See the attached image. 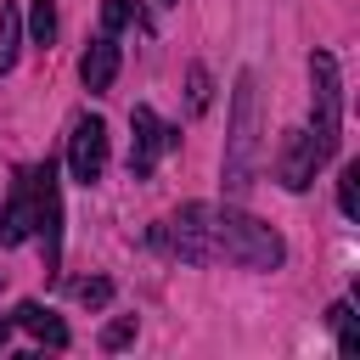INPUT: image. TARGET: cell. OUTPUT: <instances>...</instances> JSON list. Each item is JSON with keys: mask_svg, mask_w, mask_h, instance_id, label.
Segmentation results:
<instances>
[{"mask_svg": "<svg viewBox=\"0 0 360 360\" xmlns=\"http://www.w3.org/2000/svg\"><path fill=\"white\" fill-rule=\"evenodd\" d=\"M259 152H264L259 79H253V68H242L236 73V96H231V135H225V191L231 197H248L253 169H259Z\"/></svg>", "mask_w": 360, "mask_h": 360, "instance_id": "6da1fadb", "label": "cell"}, {"mask_svg": "<svg viewBox=\"0 0 360 360\" xmlns=\"http://www.w3.org/2000/svg\"><path fill=\"white\" fill-rule=\"evenodd\" d=\"M214 259H231L242 270H276L287 259V242L242 208H214Z\"/></svg>", "mask_w": 360, "mask_h": 360, "instance_id": "7a4b0ae2", "label": "cell"}, {"mask_svg": "<svg viewBox=\"0 0 360 360\" xmlns=\"http://www.w3.org/2000/svg\"><path fill=\"white\" fill-rule=\"evenodd\" d=\"M309 141L326 158H338V141H343V79H338V56L332 51H309Z\"/></svg>", "mask_w": 360, "mask_h": 360, "instance_id": "3957f363", "label": "cell"}, {"mask_svg": "<svg viewBox=\"0 0 360 360\" xmlns=\"http://www.w3.org/2000/svg\"><path fill=\"white\" fill-rule=\"evenodd\" d=\"M169 242L186 264H214V202H186L169 219Z\"/></svg>", "mask_w": 360, "mask_h": 360, "instance_id": "277c9868", "label": "cell"}, {"mask_svg": "<svg viewBox=\"0 0 360 360\" xmlns=\"http://www.w3.org/2000/svg\"><path fill=\"white\" fill-rule=\"evenodd\" d=\"M68 169H73V180H84V186L101 180V169H107V124H101L96 112H79V118H73V135H68Z\"/></svg>", "mask_w": 360, "mask_h": 360, "instance_id": "5b68a950", "label": "cell"}, {"mask_svg": "<svg viewBox=\"0 0 360 360\" xmlns=\"http://www.w3.org/2000/svg\"><path fill=\"white\" fill-rule=\"evenodd\" d=\"M34 231L45 242V270H56V259H62V197H56V169L51 163L34 169Z\"/></svg>", "mask_w": 360, "mask_h": 360, "instance_id": "8992f818", "label": "cell"}, {"mask_svg": "<svg viewBox=\"0 0 360 360\" xmlns=\"http://www.w3.org/2000/svg\"><path fill=\"white\" fill-rule=\"evenodd\" d=\"M163 146H174V129H169L152 107H135V112H129V174L146 180V174L158 169Z\"/></svg>", "mask_w": 360, "mask_h": 360, "instance_id": "52a82bcc", "label": "cell"}, {"mask_svg": "<svg viewBox=\"0 0 360 360\" xmlns=\"http://www.w3.org/2000/svg\"><path fill=\"white\" fill-rule=\"evenodd\" d=\"M315 169H321V152H315L309 129H287L281 146H276V180L287 191H309L315 186Z\"/></svg>", "mask_w": 360, "mask_h": 360, "instance_id": "ba28073f", "label": "cell"}, {"mask_svg": "<svg viewBox=\"0 0 360 360\" xmlns=\"http://www.w3.org/2000/svg\"><path fill=\"white\" fill-rule=\"evenodd\" d=\"M28 236H34V169L17 174V186H11V197L0 208V248H17Z\"/></svg>", "mask_w": 360, "mask_h": 360, "instance_id": "9c48e42d", "label": "cell"}, {"mask_svg": "<svg viewBox=\"0 0 360 360\" xmlns=\"http://www.w3.org/2000/svg\"><path fill=\"white\" fill-rule=\"evenodd\" d=\"M79 79H84L90 96L112 90V79H118V39H112V34H96V39H90V51L79 56Z\"/></svg>", "mask_w": 360, "mask_h": 360, "instance_id": "30bf717a", "label": "cell"}, {"mask_svg": "<svg viewBox=\"0 0 360 360\" xmlns=\"http://www.w3.org/2000/svg\"><path fill=\"white\" fill-rule=\"evenodd\" d=\"M17 326L28 332V338H39L45 349H68V326H62V315H51L45 304H17Z\"/></svg>", "mask_w": 360, "mask_h": 360, "instance_id": "8fae6325", "label": "cell"}, {"mask_svg": "<svg viewBox=\"0 0 360 360\" xmlns=\"http://www.w3.org/2000/svg\"><path fill=\"white\" fill-rule=\"evenodd\" d=\"M17 51H22V11L0 6V73L17 68Z\"/></svg>", "mask_w": 360, "mask_h": 360, "instance_id": "7c38bea8", "label": "cell"}, {"mask_svg": "<svg viewBox=\"0 0 360 360\" xmlns=\"http://www.w3.org/2000/svg\"><path fill=\"white\" fill-rule=\"evenodd\" d=\"M326 321H332V332H338V354H360V326H354V309H349V304H332V309H326Z\"/></svg>", "mask_w": 360, "mask_h": 360, "instance_id": "4fadbf2b", "label": "cell"}, {"mask_svg": "<svg viewBox=\"0 0 360 360\" xmlns=\"http://www.w3.org/2000/svg\"><path fill=\"white\" fill-rule=\"evenodd\" d=\"M186 101H191V112H208V101H214V79L202 62H191V73H186Z\"/></svg>", "mask_w": 360, "mask_h": 360, "instance_id": "5bb4252c", "label": "cell"}, {"mask_svg": "<svg viewBox=\"0 0 360 360\" xmlns=\"http://www.w3.org/2000/svg\"><path fill=\"white\" fill-rule=\"evenodd\" d=\"M338 208L349 219L360 214V163H343V174H338Z\"/></svg>", "mask_w": 360, "mask_h": 360, "instance_id": "9a60e30c", "label": "cell"}, {"mask_svg": "<svg viewBox=\"0 0 360 360\" xmlns=\"http://www.w3.org/2000/svg\"><path fill=\"white\" fill-rule=\"evenodd\" d=\"M28 34H34V45H51V39H56V6H51V0H34Z\"/></svg>", "mask_w": 360, "mask_h": 360, "instance_id": "2e32d148", "label": "cell"}, {"mask_svg": "<svg viewBox=\"0 0 360 360\" xmlns=\"http://www.w3.org/2000/svg\"><path fill=\"white\" fill-rule=\"evenodd\" d=\"M135 17V0H101V34H118Z\"/></svg>", "mask_w": 360, "mask_h": 360, "instance_id": "e0dca14e", "label": "cell"}, {"mask_svg": "<svg viewBox=\"0 0 360 360\" xmlns=\"http://www.w3.org/2000/svg\"><path fill=\"white\" fill-rule=\"evenodd\" d=\"M73 298H79V304H90V309H101V304L112 298V281H101V276H90V281H79V287H73Z\"/></svg>", "mask_w": 360, "mask_h": 360, "instance_id": "ac0fdd59", "label": "cell"}, {"mask_svg": "<svg viewBox=\"0 0 360 360\" xmlns=\"http://www.w3.org/2000/svg\"><path fill=\"white\" fill-rule=\"evenodd\" d=\"M129 338H135V315H118V321L101 332V349H124Z\"/></svg>", "mask_w": 360, "mask_h": 360, "instance_id": "d6986e66", "label": "cell"}, {"mask_svg": "<svg viewBox=\"0 0 360 360\" xmlns=\"http://www.w3.org/2000/svg\"><path fill=\"white\" fill-rule=\"evenodd\" d=\"M6 338H11V321H6V315H0V349H6Z\"/></svg>", "mask_w": 360, "mask_h": 360, "instance_id": "ffe728a7", "label": "cell"}, {"mask_svg": "<svg viewBox=\"0 0 360 360\" xmlns=\"http://www.w3.org/2000/svg\"><path fill=\"white\" fill-rule=\"evenodd\" d=\"M163 6H174V0H163Z\"/></svg>", "mask_w": 360, "mask_h": 360, "instance_id": "44dd1931", "label": "cell"}]
</instances>
